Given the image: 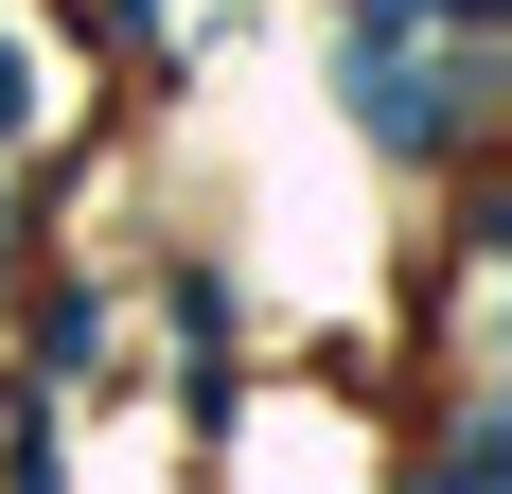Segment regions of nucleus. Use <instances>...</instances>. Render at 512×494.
<instances>
[{"instance_id":"1","label":"nucleus","mask_w":512,"mask_h":494,"mask_svg":"<svg viewBox=\"0 0 512 494\" xmlns=\"http://www.w3.org/2000/svg\"><path fill=\"white\" fill-rule=\"evenodd\" d=\"M18 124H36V71H18V53H0V142H18Z\"/></svg>"}]
</instances>
